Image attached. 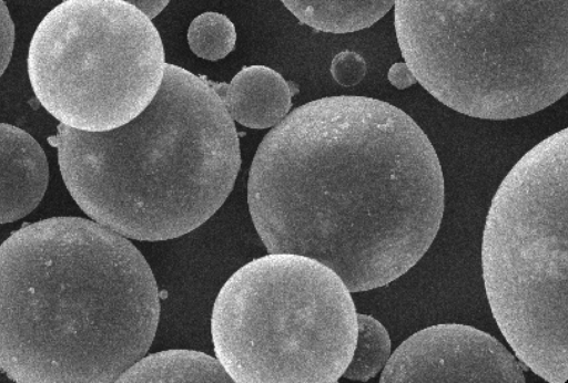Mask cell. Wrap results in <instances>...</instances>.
Here are the masks:
<instances>
[{"label": "cell", "mask_w": 568, "mask_h": 383, "mask_svg": "<svg viewBox=\"0 0 568 383\" xmlns=\"http://www.w3.org/2000/svg\"><path fill=\"white\" fill-rule=\"evenodd\" d=\"M247 204L270 253L316 259L361 292L390 283L425 255L445 186L435 148L404 111L366 96H328L265 135Z\"/></svg>", "instance_id": "cell-1"}, {"label": "cell", "mask_w": 568, "mask_h": 383, "mask_svg": "<svg viewBox=\"0 0 568 383\" xmlns=\"http://www.w3.org/2000/svg\"><path fill=\"white\" fill-rule=\"evenodd\" d=\"M159 317L145 258L95 221L52 217L0 245V371L14 382H116Z\"/></svg>", "instance_id": "cell-2"}, {"label": "cell", "mask_w": 568, "mask_h": 383, "mask_svg": "<svg viewBox=\"0 0 568 383\" xmlns=\"http://www.w3.org/2000/svg\"><path fill=\"white\" fill-rule=\"evenodd\" d=\"M54 145L78 206L135 240L200 227L226 200L241 165L236 128L215 89L173 64L134 118L103 132L60 124Z\"/></svg>", "instance_id": "cell-3"}, {"label": "cell", "mask_w": 568, "mask_h": 383, "mask_svg": "<svg viewBox=\"0 0 568 383\" xmlns=\"http://www.w3.org/2000/svg\"><path fill=\"white\" fill-rule=\"evenodd\" d=\"M416 81L456 112L509 120L568 90L567 0H395Z\"/></svg>", "instance_id": "cell-4"}, {"label": "cell", "mask_w": 568, "mask_h": 383, "mask_svg": "<svg viewBox=\"0 0 568 383\" xmlns=\"http://www.w3.org/2000/svg\"><path fill=\"white\" fill-rule=\"evenodd\" d=\"M568 133L527 152L498 187L483 235L491 313L517 358L550 383L568 379Z\"/></svg>", "instance_id": "cell-5"}, {"label": "cell", "mask_w": 568, "mask_h": 383, "mask_svg": "<svg viewBox=\"0 0 568 383\" xmlns=\"http://www.w3.org/2000/svg\"><path fill=\"white\" fill-rule=\"evenodd\" d=\"M211 333L216 359L233 382L333 383L351 361L357 312L329 267L268 252L223 284Z\"/></svg>", "instance_id": "cell-6"}, {"label": "cell", "mask_w": 568, "mask_h": 383, "mask_svg": "<svg viewBox=\"0 0 568 383\" xmlns=\"http://www.w3.org/2000/svg\"><path fill=\"white\" fill-rule=\"evenodd\" d=\"M28 74L36 97L61 124L103 132L139 115L165 70L151 19L123 0H64L30 42Z\"/></svg>", "instance_id": "cell-7"}, {"label": "cell", "mask_w": 568, "mask_h": 383, "mask_svg": "<svg viewBox=\"0 0 568 383\" xmlns=\"http://www.w3.org/2000/svg\"><path fill=\"white\" fill-rule=\"evenodd\" d=\"M381 383L526 382L524 366L494 337L470 325L427 327L395 349Z\"/></svg>", "instance_id": "cell-8"}, {"label": "cell", "mask_w": 568, "mask_h": 383, "mask_svg": "<svg viewBox=\"0 0 568 383\" xmlns=\"http://www.w3.org/2000/svg\"><path fill=\"white\" fill-rule=\"evenodd\" d=\"M48 180L40 144L26 131L0 123V224L29 215L43 198Z\"/></svg>", "instance_id": "cell-9"}, {"label": "cell", "mask_w": 568, "mask_h": 383, "mask_svg": "<svg viewBox=\"0 0 568 383\" xmlns=\"http://www.w3.org/2000/svg\"><path fill=\"white\" fill-rule=\"evenodd\" d=\"M233 121L250 128L280 123L292 105L288 83L264 65L243 68L230 82L213 86Z\"/></svg>", "instance_id": "cell-10"}, {"label": "cell", "mask_w": 568, "mask_h": 383, "mask_svg": "<svg viewBox=\"0 0 568 383\" xmlns=\"http://www.w3.org/2000/svg\"><path fill=\"white\" fill-rule=\"evenodd\" d=\"M116 382H233L220 361L193 350H166L139 359Z\"/></svg>", "instance_id": "cell-11"}, {"label": "cell", "mask_w": 568, "mask_h": 383, "mask_svg": "<svg viewBox=\"0 0 568 383\" xmlns=\"http://www.w3.org/2000/svg\"><path fill=\"white\" fill-rule=\"evenodd\" d=\"M302 23L323 32L348 33L383 18L395 0H282Z\"/></svg>", "instance_id": "cell-12"}, {"label": "cell", "mask_w": 568, "mask_h": 383, "mask_svg": "<svg viewBox=\"0 0 568 383\" xmlns=\"http://www.w3.org/2000/svg\"><path fill=\"white\" fill-rule=\"evenodd\" d=\"M392 341L386 328L368 314L357 313L355 348L343 377L368 381L383 370L390 356Z\"/></svg>", "instance_id": "cell-13"}, {"label": "cell", "mask_w": 568, "mask_h": 383, "mask_svg": "<svg viewBox=\"0 0 568 383\" xmlns=\"http://www.w3.org/2000/svg\"><path fill=\"white\" fill-rule=\"evenodd\" d=\"M191 50L200 58L216 61L225 58L235 46L233 22L219 12H204L193 19L187 31Z\"/></svg>", "instance_id": "cell-14"}, {"label": "cell", "mask_w": 568, "mask_h": 383, "mask_svg": "<svg viewBox=\"0 0 568 383\" xmlns=\"http://www.w3.org/2000/svg\"><path fill=\"white\" fill-rule=\"evenodd\" d=\"M331 73L343 86L356 85L366 74V63L358 53L342 51L334 56Z\"/></svg>", "instance_id": "cell-15"}, {"label": "cell", "mask_w": 568, "mask_h": 383, "mask_svg": "<svg viewBox=\"0 0 568 383\" xmlns=\"http://www.w3.org/2000/svg\"><path fill=\"white\" fill-rule=\"evenodd\" d=\"M14 44V24L9 9L3 0H0V76L7 69Z\"/></svg>", "instance_id": "cell-16"}, {"label": "cell", "mask_w": 568, "mask_h": 383, "mask_svg": "<svg viewBox=\"0 0 568 383\" xmlns=\"http://www.w3.org/2000/svg\"><path fill=\"white\" fill-rule=\"evenodd\" d=\"M388 80L398 89H405L417 82L406 63L393 64L388 72Z\"/></svg>", "instance_id": "cell-17"}, {"label": "cell", "mask_w": 568, "mask_h": 383, "mask_svg": "<svg viewBox=\"0 0 568 383\" xmlns=\"http://www.w3.org/2000/svg\"><path fill=\"white\" fill-rule=\"evenodd\" d=\"M126 1L138 9H140L143 13H145L150 19L156 17L170 2V0H123Z\"/></svg>", "instance_id": "cell-18"}]
</instances>
